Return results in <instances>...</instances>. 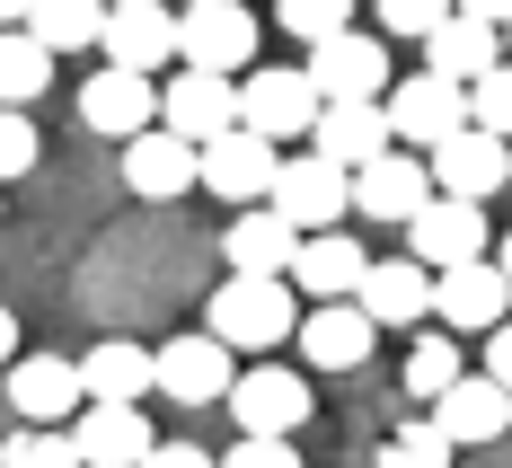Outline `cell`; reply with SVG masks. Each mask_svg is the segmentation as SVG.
Wrapping results in <instances>:
<instances>
[{"label": "cell", "mask_w": 512, "mask_h": 468, "mask_svg": "<svg viewBox=\"0 0 512 468\" xmlns=\"http://www.w3.org/2000/svg\"><path fill=\"white\" fill-rule=\"evenodd\" d=\"M504 195H512V177H504Z\"/></svg>", "instance_id": "obj_43"}, {"label": "cell", "mask_w": 512, "mask_h": 468, "mask_svg": "<svg viewBox=\"0 0 512 468\" xmlns=\"http://www.w3.org/2000/svg\"><path fill=\"white\" fill-rule=\"evenodd\" d=\"M468 133H486V142H504V151H512V62H504V71H486V80L468 89Z\"/></svg>", "instance_id": "obj_32"}, {"label": "cell", "mask_w": 512, "mask_h": 468, "mask_svg": "<svg viewBox=\"0 0 512 468\" xmlns=\"http://www.w3.org/2000/svg\"><path fill=\"white\" fill-rule=\"evenodd\" d=\"M9 407L27 416V433H62L89 398H80V371L62 354H27V363H9Z\"/></svg>", "instance_id": "obj_17"}, {"label": "cell", "mask_w": 512, "mask_h": 468, "mask_svg": "<svg viewBox=\"0 0 512 468\" xmlns=\"http://www.w3.org/2000/svg\"><path fill=\"white\" fill-rule=\"evenodd\" d=\"M230 380H239V371H230V354L212 345L204 327H195V336H168V345L151 354V389H168L177 407H221Z\"/></svg>", "instance_id": "obj_12"}, {"label": "cell", "mask_w": 512, "mask_h": 468, "mask_svg": "<svg viewBox=\"0 0 512 468\" xmlns=\"http://www.w3.org/2000/svg\"><path fill=\"white\" fill-rule=\"evenodd\" d=\"M380 124H389V142H398V151L433 159L451 133H468V89H442V80L407 71V80H389V98H380Z\"/></svg>", "instance_id": "obj_5"}, {"label": "cell", "mask_w": 512, "mask_h": 468, "mask_svg": "<svg viewBox=\"0 0 512 468\" xmlns=\"http://www.w3.org/2000/svg\"><path fill=\"white\" fill-rule=\"evenodd\" d=\"M9 363H18V318L0 310V371H9Z\"/></svg>", "instance_id": "obj_40"}, {"label": "cell", "mask_w": 512, "mask_h": 468, "mask_svg": "<svg viewBox=\"0 0 512 468\" xmlns=\"http://www.w3.org/2000/svg\"><path fill=\"white\" fill-rule=\"evenodd\" d=\"M265 212H274L292 239H327V230H345V212H354V177L327 168L318 151H283L274 186H265Z\"/></svg>", "instance_id": "obj_2"}, {"label": "cell", "mask_w": 512, "mask_h": 468, "mask_svg": "<svg viewBox=\"0 0 512 468\" xmlns=\"http://www.w3.org/2000/svg\"><path fill=\"white\" fill-rule=\"evenodd\" d=\"M274 18H283V27H292L309 53H318V45H336V36H354V9H345V0H283Z\"/></svg>", "instance_id": "obj_33"}, {"label": "cell", "mask_w": 512, "mask_h": 468, "mask_svg": "<svg viewBox=\"0 0 512 468\" xmlns=\"http://www.w3.org/2000/svg\"><path fill=\"white\" fill-rule=\"evenodd\" d=\"M274 168H283V151H274V142H256L248 124H230L221 142L195 151V186H204L212 204H239V212H248V204H265Z\"/></svg>", "instance_id": "obj_9"}, {"label": "cell", "mask_w": 512, "mask_h": 468, "mask_svg": "<svg viewBox=\"0 0 512 468\" xmlns=\"http://www.w3.org/2000/svg\"><path fill=\"white\" fill-rule=\"evenodd\" d=\"M486 265H495V274L512 283V239H495V248H486Z\"/></svg>", "instance_id": "obj_41"}, {"label": "cell", "mask_w": 512, "mask_h": 468, "mask_svg": "<svg viewBox=\"0 0 512 468\" xmlns=\"http://www.w3.org/2000/svg\"><path fill=\"white\" fill-rule=\"evenodd\" d=\"M45 89H53V53L36 45V36H0V106L27 115Z\"/></svg>", "instance_id": "obj_29"}, {"label": "cell", "mask_w": 512, "mask_h": 468, "mask_svg": "<svg viewBox=\"0 0 512 468\" xmlns=\"http://www.w3.org/2000/svg\"><path fill=\"white\" fill-rule=\"evenodd\" d=\"M142 468H212V451H195V442H151Z\"/></svg>", "instance_id": "obj_39"}, {"label": "cell", "mask_w": 512, "mask_h": 468, "mask_svg": "<svg viewBox=\"0 0 512 468\" xmlns=\"http://www.w3.org/2000/svg\"><path fill=\"white\" fill-rule=\"evenodd\" d=\"M292 248H301V239H292V230H283L265 204L230 212V230H221V257H230V274H256V283H283Z\"/></svg>", "instance_id": "obj_27"}, {"label": "cell", "mask_w": 512, "mask_h": 468, "mask_svg": "<svg viewBox=\"0 0 512 468\" xmlns=\"http://www.w3.org/2000/svg\"><path fill=\"white\" fill-rule=\"evenodd\" d=\"M301 80H309V98H318V106H380V98H389V45L354 27V36H336V45L309 53Z\"/></svg>", "instance_id": "obj_6"}, {"label": "cell", "mask_w": 512, "mask_h": 468, "mask_svg": "<svg viewBox=\"0 0 512 468\" xmlns=\"http://www.w3.org/2000/svg\"><path fill=\"white\" fill-rule=\"evenodd\" d=\"M354 310L371 318V327H424V318H433V274L415 257H380L354 283Z\"/></svg>", "instance_id": "obj_18"}, {"label": "cell", "mask_w": 512, "mask_h": 468, "mask_svg": "<svg viewBox=\"0 0 512 468\" xmlns=\"http://www.w3.org/2000/svg\"><path fill=\"white\" fill-rule=\"evenodd\" d=\"M362 274H371V257H362L354 230L301 239V248H292V265H283V283H292V292H309V310H327V301H354Z\"/></svg>", "instance_id": "obj_16"}, {"label": "cell", "mask_w": 512, "mask_h": 468, "mask_svg": "<svg viewBox=\"0 0 512 468\" xmlns=\"http://www.w3.org/2000/svg\"><path fill=\"white\" fill-rule=\"evenodd\" d=\"M495 248V230H486V204H451V195H433V204L407 221V257L424 274H451V265H477Z\"/></svg>", "instance_id": "obj_10"}, {"label": "cell", "mask_w": 512, "mask_h": 468, "mask_svg": "<svg viewBox=\"0 0 512 468\" xmlns=\"http://www.w3.org/2000/svg\"><path fill=\"white\" fill-rule=\"evenodd\" d=\"M451 380H468V354H460V336H442V327H433V336L407 354V398H442Z\"/></svg>", "instance_id": "obj_30"}, {"label": "cell", "mask_w": 512, "mask_h": 468, "mask_svg": "<svg viewBox=\"0 0 512 468\" xmlns=\"http://www.w3.org/2000/svg\"><path fill=\"white\" fill-rule=\"evenodd\" d=\"M230 424H239V442H292L318 407H309V380L301 371H283V363H256V371H239L230 380Z\"/></svg>", "instance_id": "obj_4"}, {"label": "cell", "mask_w": 512, "mask_h": 468, "mask_svg": "<svg viewBox=\"0 0 512 468\" xmlns=\"http://www.w3.org/2000/svg\"><path fill=\"white\" fill-rule=\"evenodd\" d=\"M0 468H80V451H71V433H9L0 442Z\"/></svg>", "instance_id": "obj_34"}, {"label": "cell", "mask_w": 512, "mask_h": 468, "mask_svg": "<svg viewBox=\"0 0 512 468\" xmlns=\"http://www.w3.org/2000/svg\"><path fill=\"white\" fill-rule=\"evenodd\" d=\"M106 71H133V80H159V62H177V18L159 0H124L106 9Z\"/></svg>", "instance_id": "obj_14"}, {"label": "cell", "mask_w": 512, "mask_h": 468, "mask_svg": "<svg viewBox=\"0 0 512 468\" xmlns=\"http://www.w3.org/2000/svg\"><path fill=\"white\" fill-rule=\"evenodd\" d=\"M495 36H504V62H512V0H504V18H495Z\"/></svg>", "instance_id": "obj_42"}, {"label": "cell", "mask_w": 512, "mask_h": 468, "mask_svg": "<svg viewBox=\"0 0 512 468\" xmlns=\"http://www.w3.org/2000/svg\"><path fill=\"white\" fill-rule=\"evenodd\" d=\"M380 468H451V442L433 416H407L389 442H380Z\"/></svg>", "instance_id": "obj_31"}, {"label": "cell", "mask_w": 512, "mask_h": 468, "mask_svg": "<svg viewBox=\"0 0 512 468\" xmlns=\"http://www.w3.org/2000/svg\"><path fill=\"white\" fill-rule=\"evenodd\" d=\"M80 124H89V133H115V142H142V133L159 124V89H151V80H133V71H89Z\"/></svg>", "instance_id": "obj_21"}, {"label": "cell", "mask_w": 512, "mask_h": 468, "mask_svg": "<svg viewBox=\"0 0 512 468\" xmlns=\"http://www.w3.org/2000/svg\"><path fill=\"white\" fill-rule=\"evenodd\" d=\"M495 18H504V0H468V9H451V18L424 36V80H442V89H477L486 71H504V36H495Z\"/></svg>", "instance_id": "obj_3"}, {"label": "cell", "mask_w": 512, "mask_h": 468, "mask_svg": "<svg viewBox=\"0 0 512 468\" xmlns=\"http://www.w3.org/2000/svg\"><path fill=\"white\" fill-rule=\"evenodd\" d=\"M424 204H433V177H424L415 151H389V159H371L354 177V212H371V221H398V230H407Z\"/></svg>", "instance_id": "obj_24"}, {"label": "cell", "mask_w": 512, "mask_h": 468, "mask_svg": "<svg viewBox=\"0 0 512 468\" xmlns=\"http://www.w3.org/2000/svg\"><path fill=\"white\" fill-rule=\"evenodd\" d=\"M239 124H248L256 142L292 151V142H309V124H318V98H309V80L292 62H265V71L239 80Z\"/></svg>", "instance_id": "obj_7"}, {"label": "cell", "mask_w": 512, "mask_h": 468, "mask_svg": "<svg viewBox=\"0 0 512 468\" xmlns=\"http://www.w3.org/2000/svg\"><path fill=\"white\" fill-rule=\"evenodd\" d=\"M442 18H451V0H380V27H371V36H407V45H424Z\"/></svg>", "instance_id": "obj_35"}, {"label": "cell", "mask_w": 512, "mask_h": 468, "mask_svg": "<svg viewBox=\"0 0 512 468\" xmlns=\"http://www.w3.org/2000/svg\"><path fill=\"white\" fill-rule=\"evenodd\" d=\"M71 371H80L89 407H142L151 398V345H133V336H98Z\"/></svg>", "instance_id": "obj_20"}, {"label": "cell", "mask_w": 512, "mask_h": 468, "mask_svg": "<svg viewBox=\"0 0 512 468\" xmlns=\"http://www.w3.org/2000/svg\"><path fill=\"white\" fill-rule=\"evenodd\" d=\"M486 380L512 398V318H504V327H486Z\"/></svg>", "instance_id": "obj_38"}, {"label": "cell", "mask_w": 512, "mask_h": 468, "mask_svg": "<svg viewBox=\"0 0 512 468\" xmlns=\"http://www.w3.org/2000/svg\"><path fill=\"white\" fill-rule=\"evenodd\" d=\"M309 151L327 159V168H345V177H362L371 159H389L398 142H389L380 106H318V124H309Z\"/></svg>", "instance_id": "obj_23"}, {"label": "cell", "mask_w": 512, "mask_h": 468, "mask_svg": "<svg viewBox=\"0 0 512 468\" xmlns=\"http://www.w3.org/2000/svg\"><path fill=\"white\" fill-rule=\"evenodd\" d=\"M424 177H433V195H451V204H486V195H504L512 151L486 142V133H451L442 151L424 159Z\"/></svg>", "instance_id": "obj_15"}, {"label": "cell", "mask_w": 512, "mask_h": 468, "mask_svg": "<svg viewBox=\"0 0 512 468\" xmlns=\"http://www.w3.org/2000/svg\"><path fill=\"white\" fill-rule=\"evenodd\" d=\"M62 433H71L80 468H142L151 460V416L142 407H80Z\"/></svg>", "instance_id": "obj_19"}, {"label": "cell", "mask_w": 512, "mask_h": 468, "mask_svg": "<svg viewBox=\"0 0 512 468\" xmlns=\"http://www.w3.org/2000/svg\"><path fill=\"white\" fill-rule=\"evenodd\" d=\"M433 318H442V336H486V327L512 318V283L486 257L451 265V274H433Z\"/></svg>", "instance_id": "obj_13"}, {"label": "cell", "mask_w": 512, "mask_h": 468, "mask_svg": "<svg viewBox=\"0 0 512 468\" xmlns=\"http://www.w3.org/2000/svg\"><path fill=\"white\" fill-rule=\"evenodd\" d=\"M212 468H301V451L292 442H230Z\"/></svg>", "instance_id": "obj_37"}, {"label": "cell", "mask_w": 512, "mask_h": 468, "mask_svg": "<svg viewBox=\"0 0 512 468\" xmlns=\"http://www.w3.org/2000/svg\"><path fill=\"white\" fill-rule=\"evenodd\" d=\"M292 327H301L292 283L230 274V283H212V301H204V336L221 345V354H265V345H292Z\"/></svg>", "instance_id": "obj_1"}, {"label": "cell", "mask_w": 512, "mask_h": 468, "mask_svg": "<svg viewBox=\"0 0 512 468\" xmlns=\"http://www.w3.org/2000/svg\"><path fill=\"white\" fill-rule=\"evenodd\" d=\"M292 336L309 345V371H362V354L380 345V327H371L354 301H327V310H309Z\"/></svg>", "instance_id": "obj_26"}, {"label": "cell", "mask_w": 512, "mask_h": 468, "mask_svg": "<svg viewBox=\"0 0 512 468\" xmlns=\"http://www.w3.org/2000/svg\"><path fill=\"white\" fill-rule=\"evenodd\" d=\"M27 36L62 62V53H89L106 36V9L98 0H27Z\"/></svg>", "instance_id": "obj_28"}, {"label": "cell", "mask_w": 512, "mask_h": 468, "mask_svg": "<svg viewBox=\"0 0 512 468\" xmlns=\"http://www.w3.org/2000/svg\"><path fill=\"white\" fill-rule=\"evenodd\" d=\"M433 424H442V442H451V451H477V442H504L512 398L486 380V371H468V380H451V389L433 398Z\"/></svg>", "instance_id": "obj_22"}, {"label": "cell", "mask_w": 512, "mask_h": 468, "mask_svg": "<svg viewBox=\"0 0 512 468\" xmlns=\"http://www.w3.org/2000/svg\"><path fill=\"white\" fill-rule=\"evenodd\" d=\"M239 124V89L230 80H212V71H177L168 89H159V133H177L186 151H204Z\"/></svg>", "instance_id": "obj_11"}, {"label": "cell", "mask_w": 512, "mask_h": 468, "mask_svg": "<svg viewBox=\"0 0 512 468\" xmlns=\"http://www.w3.org/2000/svg\"><path fill=\"white\" fill-rule=\"evenodd\" d=\"M27 168H36V124L0 106V186H9V177H27Z\"/></svg>", "instance_id": "obj_36"}, {"label": "cell", "mask_w": 512, "mask_h": 468, "mask_svg": "<svg viewBox=\"0 0 512 468\" xmlns=\"http://www.w3.org/2000/svg\"><path fill=\"white\" fill-rule=\"evenodd\" d=\"M124 186H133L142 204H177V195H195V151L151 124L142 142H124Z\"/></svg>", "instance_id": "obj_25"}, {"label": "cell", "mask_w": 512, "mask_h": 468, "mask_svg": "<svg viewBox=\"0 0 512 468\" xmlns=\"http://www.w3.org/2000/svg\"><path fill=\"white\" fill-rule=\"evenodd\" d=\"M248 53H256V9H239V0H195V9H177V62H186V71L230 80Z\"/></svg>", "instance_id": "obj_8"}]
</instances>
